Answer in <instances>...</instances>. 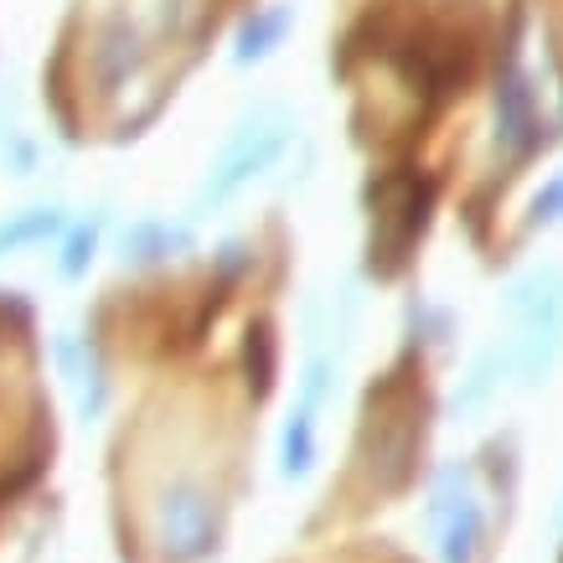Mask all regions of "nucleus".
Returning a JSON list of instances; mask_svg holds the SVG:
<instances>
[{"label": "nucleus", "mask_w": 563, "mask_h": 563, "mask_svg": "<svg viewBox=\"0 0 563 563\" xmlns=\"http://www.w3.org/2000/svg\"><path fill=\"white\" fill-rule=\"evenodd\" d=\"M155 538L166 548V559L191 563L212 553L218 543V507L202 486H172L161 496V512H155Z\"/></svg>", "instance_id": "nucleus-1"}, {"label": "nucleus", "mask_w": 563, "mask_h": 563, "mask_svg": "<svg viewBox=\"0 0 563 563\" xmlns=\"http://www.w3.org/2000/svg\"><path fill=\"white\" fill-rule=\"evenodd\" d=\"M279 145H285V130H279V124H249V130L222 151L218 172H212V181H207V197H212V202L233 197V191H239L258 166H269Z\"/></svg>", "instance_id": "nucleus-2"}, {"label": "nucleus", "mask_w": 563, "mask_h": 563, "mask_svg": "<svg viewBox=\"0 0 563 563\" xmlns=\"http://www.w3.org/2000/svg\"><path fill=\"white\" fill-rule=\"evenodd\" d=\"M481 538V512L471 496H450V512H444V563H471Z\"/></svg>", "instance_id": "nucleus-3"}, {"label": "nucleus", "mask_w": 563, "mask_h": 563, "mask_svg": "<svg viewBox=\"0 0 563 563\" xmlns=\"http://www.w3.org/2000/svg\"><path fill=\"white\" fill-rule=\"evenodd\" d=\"M310 461H316V429H310V413H295L285 429V476H306Z\"/></svg>", "instance_id": "nucleus-4"}, {"label": "nucleus", "mask_w": 563, "mask_h": 563, "mask_svg": "<svg viewBox=\"0 0 563 563\" xmlns=\"http://www.w3.org/2000/svg\"><path fill=\"white\" fill-rule=\"evenodd\" d=\"M52 228H57V218H52V212H32V218L0 228V249H16V243H26V239H47Z\"/></svg>", "instance_id": "nucleus-5"}, {"label": "nucleus", "mask_w": 563, "mask_h": 563, "mask_svg": "<svg viewBox=\"0 0 563 563\" xmlns=\"http://www.w3.org/2000/svg\"><path fill=\"white\" fill-rule=\"evenodd\" d=\"M285 32V11H274V16H264V21H254L249 32H243V47H239V57H264L269 52V42Z\"/></svg>", "instance_id": "nucleus-6"}]
</instances>
